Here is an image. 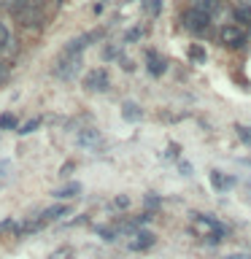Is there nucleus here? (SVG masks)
Wrapping results in <instances>:
<instances>
[{
	"label": "nucleus",
	"instance_id": "23",
	"mask_svg": "<svg viewBox=\"0 0 251 259\" xmlns=\"http://www.w3.org/2000/svg\"><path fill=\"white\" fill-rule=\"evenodd\" d=\"M19 3H22V0H0V6H3V8H8V11H16V8H19Z\"/></svg>",
	"mask_w": 251,
	"mask_h": 259
},
{
	"label": "nucleus",
	"instance_id": "15",
	"mask_svg": "<svg viewBox=\"0 0 251 259\" xmlns=\"http://www.w3.org/2000/svg\"><path fill=\"white\" fill-rule=\"evenodd\" d=\"M141 6H143V11H146V14L157 16V14H159V8H162V0H141Z\"/></svg>",
	"mask_w": 251,
	"mask_h": 259
},
{
	"label": "nucleus",
	"instance_id": "13",
	"mask_svg": "<svg viewBox=\"0 0 251 259\" xmlns=\"http://www.w3.org/2000/svg\"><path fill=\"white\" fill-rule=\"evenodd\" d=\"M121 116H124L127 121H141L143 111H141V105H138V103H124V105H121Z\"/></svg>",
	"mask_w": 251,
	"mask_h": 259
},
{
	"label": "nucleus",
	"instance_id": "1",
	"mask_svg": "<svg viewBox=\"0 0 251 259\" xmlns=\"http://www.w3.org/2000/svg\"><path fill=\"white\" fill-rule=\"evenodd\" d=\"M192 232L197 235V238H202V240H208V243H219L224 238V224H219L214 216H202V213H197L192 219Z\"/></svg>",
	"mask_w": 251,
	"mask_h": 259
},
{
	"label": "nucleus",
	"instance_id": "20",
	"mask_svg": "<svg viewBox=\"0 0 251 259\" xmlns=\"http://www.w3.org/2000/svg\"><path fill=\"white\" fill-rule=\"evenodd\" d=\"M8 44H11V32H8V27H6L3 22H0V52H3Z\"/></svg>",
	"mask_w": 251,
	"mask_h": 259
},
{
	"label": "nucleus",
	"instance_id": "11",
	"mask_svg": "<svg viewBox=\"0 0 251 259\" xmlns=\"http://www.w3.org/2000/svg\"><path fill=\"white\" fill-rule=\"evenodd\" d=\"M146 62H149V73H151V76H162V73H165V60H162L157 52L146 54Z\"/></svg>",
	"mask_w": 251,
	"mask_h": 259
},
{
	"label": "nucleus",
	"instance_id": "14",
	"mask_svg": "<svg viewBox=\"0 0 251 259\" xmlns=\"http://www.w3.org/2000/svg\"><path fill=\"white\" fill-rule=\"evenodd\" d=\"M194 11H200V14H214L216 11V8H219V0H194Z\"/></svg>",
	"mask_w": 251,
	"mask_h": 259
},
{
	"label": "nucleus",
	"instance_id": "22",
	"mask_svg": "<svg viewBox=\"0 0 251 259\" xmlns=\"http://www.w3.org/2000/svg\"><path fill=\"white\" fill-rule=\"evenodd\" d=\"M70 256H73V248L70 246H62V248H57L49 259H70Z\"/></svg>",
	"mask_w": 251,
	"mask_h": 259
},
{
	"label": "nucleus",
	"instance_id": "25",
	"mask_svg": "<svg viewBox=\"0 0 251 259\" xmlns=\"http://www.w3.org/2000/svg\"><path fill=\"white\" fill-rule=\"evenodd\" d=\"M8 76H11V73H8V65H3V62H0V84H6V81H8Z\"/></svg>",
	"mask_w": 251,
	"mask_h": 259
},
{
	"label": "nucleus",
	"instance_id": "26",
	"mask_svg": "<svg viewBox=\"0 0 251 259\" xmlns=\"http://www.w3.org/2000/svg\"><path fill=\"white\" fill-rule=\"evenodd\" d=\"M141 35H143V30H130V32H127V40H138Z\"/></svg>",
	"mask_w": 251,
	"mask_h": 259
},
{
	"label": "nucleus",
	"instance_id": "30",
	"mask_svg": "<svg viewBox=\"0 0 251 259\" xmlns=\"http://www.w3.org/2000/svg\"><path fill=\"white\" fill-rule=\"evenodd\" d=\"M70 170H73V165H70V162H68V165H62V170H60V173H62V176H68Z\"/></svg>",
	"mask_w": 251,
	"mask_h": 259
},
{
	"label": "nucleus",
	"instance_id": "16",
	"mask_svg": "<svg viewBox=\"0 0 251 259\" xmlns=\"http://www.w3.org/2000/svg\"><path fill=\"white\" fill-rule=\"evenodd\" d=\"M40 127V119L35 116V119H30V121H24V124L19 127V130H16V133H19V135H30V133H35V130Z\"/></svg>",
	"mask_w": 251,
	"mask_h": 259
},
{
	"label": "nucleus",
	"instance_id": "31",
	"mask_svg": "<svg viewBox=\"0 0 251 259\" xmlns=\"http://www.w3.org/2000/svg\"><path fill=\"white\" fill-rule=\"evenodd\" d=\"M246 192H248V197H251V181H248V186H246Z\"/></svg>",
	"mask_w": 251,
	"mask_h": 259
},
{
	"label": "nucleus",
	"instance_id": "4",
	"mask_svg": "<svg viewBox=\"0 0 251 259\" xmlns=\"http://www.w3.org/2000/svg\"><path fill=\"white\" fill-rule=\"evenodd\" d=\"M78 70H81V57H68V54H60V60H57V65H54L57 78H65V81L76 78V76H78Z\"/></svg>",
	"mask_w": 251,
	"mask_h": 259
},
{
	"label": "nucleus",
	"instance_id": "7",
	"mask_svg": "<svg viewBox=\"0 0 251 259\" xmlns=\"http://www.w3.org/2000/svg\"><path fill=\"white\" fill-rule=\"evenodd\" d=\"M76 141H78V146H84V149H89V151H100L103 149V135L97 133L95 127H84L76 135Z\"/></svg>",
	"mask_w": 251,
	"mask_h": 259
},
{
	"label": "nucleus",
	"instance_id": "19",
	"mask_svg": "<svg viewBox=\"0 0 251 259\" xmlns=\"http://www.w3.org/2000/svg\"><path fill=\"white\" fill-rule=\"evenodd\" d=\"M235 133H238V138L251 149V130H248V127H243V124H235Z\"/></svg>",
	"mask_w": 251,
	"mask_h": 259
},
{
	"label": "nucleus",
	"instance_id": "8",
	"mask_svg": "<svg viewBox=\"0 0 251 259\" xmlns=\"http://www.w3.org/2000/svg\"><path fill=\"white\" fill-rule=\"evenodd\" d=\"M154 246V235L151 232H135L133 240H130V248L133 251H146Z\"/></svg>",
	"mask_w": 251,
	"mask_h": 259
},
{
	"label": "nucleus",
	"instance_id": "21",
	"mask_svg": "<svg viewBox=\"0 0 251 259\" xmlns=\"http://www.w3.org/2000/svg\"><path fill=\"white\" fill-rule=\"evenodd\" d=\"M235 19H238V22H248V24H251V6L238 8V11H235Z\"/></svg>",
	"mask_w": 251,
	"mask_h": 259
},
{
	"label": "nucleus",
	"instance_id": "29",
	"mask_svg": "<svg viewBox=\"0 0 251 259\" xmlns=\"http://www.w3.org/2000/svg\"><path fill=\"white\" fill-rule=\"evenodd\" d=\"M224 259H251L248 254H230V256H224Z\"/></svg>",
	"mask_w": 251,
	"mask_h": 259
},
{
	"label": "nucleus",
	"instance_id": "24",
	"mask_svg": "<svg viewBox=\"0 0 251 259\" xmlns=\"http://www.w3.org/2000/svg\"><path fill=\"white\" fill-rule=\"evenodd\" d=\"M113 205H116V208H130V197H127V194H119V197L113 200Z\"/></svg>",
	"mask_w": 251,
	"mask_h": 259
},
{
	"label": "nucleus",
	"instance_id": "5",
	"mask_svg": "<svg viewBox=\"0 0 251 259\" xmlns=\"http://www.w3.org/2000/svg\"><path fill=\"white\" fill-rule=\"evenodd\" d=\"M181 24H184V27L189 30V32H205L208 24H211V16L194 11V8H189V11L181 14Z\"/></svg>",
	"mask_w": 251,
	"mask_h": 259
},
{
	"label": "nucleus",
	"instance_id": "10",
	"mask_svg": "<svg viewBox=\"0 0 251 259\" xmlns=\"http://www.w3.org/2000/svg\"><path fill=\"white\" fill-rule=\"evenodd\" d=\"M62 216H68V205H65V202H57V205L46 208L44 213H40L44 224H52V222H57V219H62Z\"/></svg>",
	"mask_w": 251,
	"mask_h": 259
},
{
	"label": "nucleus",
	"instance_id": "18",
	"mask_svg": "<svg viewBox=\"0 0 251 259\" xmlns=\"http://www.w3.org/2000/svg\"><path fill=\"white\" fill-rule=\"evenodd\" d=\"M0 130H16V116L14 113H3V116H0Z\"/></svg>",
	"mask_w": 251,
	"mask_h": 259
},
{
	"label": "nucleus",
	"instance_id": "9",
	"mask_svg": "<svg viewBox=\"0 0 251 259\" xmlns=\"http://www.w3.org/2000/svg\"><path fill=\"white\" fill-rule=\"evenodd\" d=\"M211 184H214L216 192H227L230 186H235L232 176H222V170H211Z\"/></svg>",
	"mask_w": 251,
	"mask_h": 259
},
{
	"label": "nucleus",
	"instance_id": "3",
	"mask_svg": "<svg viewBox=\"0 0 251 259\" xmlns=\"http://www.w3.org/2000/svg\"><path fill=\"white\" fill-rule=\"evenodd\" d=\"M108 87H111V78H108V70L105 68H95L84 76L87 92H108Z\"/></svg>",
	"mask_w": 251,
	"mask_h": 259
},
{
	"label": "nucleus",
	"instance_id": "32",
	"mask_svg": "<svg viewBox=\"0 0 251 259\" xmlns=\"http://www.w3.org/2000/svg\"><path fill=\"white\" fill-rule=\"evenodd\" d=\"M219 3H222V0H219Z\"/></svg>",
	"mask_w": 251,
	"mask_h": 259
},
{
	"label": "nucleus",
	"instance_id": "2",
	"mask_svg": "<svg viewBox=\"0 0 251 259\" xmlns=\"http://www.w3.org/2000/svg\"><path fill=\"white\" fill-rule=\"evenodd\" d=\"M44 14H46L44 0H22L19 8L14 11V16L19 19V24H24V27H38V24L44 22Z\"/></svg>",
	"mask_w": 251,
	"mask_h": 259
},
{
	"label": "nucleus",
	"instance_id": "27",
	"mask_svg": "<svg viewBox=\"0 0 251 259\" xmlns=\"http://www.w3.org/2000/svg\"><path fill=\"white\" fill-rule=\"evenodd\" d=\"M8 167H11V165H8V162H0V178H6V173H8Z\"/></svg>",
	"mask_w": 251,
	"mask_h": 259
},
{
	"label": "nucleus",
	"instance_id": "17",
	"mask_svg": "<svg viewBox=\"0 0 251 259\" xmlns=\"http://www.w3.org/2000/svg\"><path fill=\"white\" fill-rule=\"evenodd\" d=\"M189 57H192V62H200V65H205V49H202V46H197V44H194V46L189 49Z\"/></svg>",
	"mask_w": 251,
	"mask_h": 259
},
{
	"label": "nucleus",
	"instance_id": "12",
	"mask_svg": "<svg viewBox=\"0 0 251 259\" xmlns=\"http://www.w3.org/2000/svg\"><path fill=\"white\" fill-rule=\"evenodd\" d=\"M78 192H81V184H65L54 192V197L57 200H73V197H78Z\"/></svg>",
	"mask_w": 251,
	"mask_h": 259
},
{
	"label": "nucleus",
	"instance_id": "6",
	"mask_svg": "<svg viewBox=\"0 0 251 259\" xmlns=\"http://www.w3.org/2000/svg\"><path fill=\"white\" fill-rule=\"evenodd\" d=\"M219 40H222V46H227V49H240L246 44V32L240 27H235V24H224V27L219 30Z\"/></svg>",
	"mask_w": 251,
	"mask_h": 259
},
{
	"label": "nucleus",
	"instance_id": "28",
	"mask_svg": "<svg viewBox=\"0 0 251 259\" xmlns=\"http://www.w3.org/2000/svg\"><path fill=\"white\" fill-rule=\"evenodd\" d=\"M181 173H184V176L192 173V165H189V162H181Z\"/></svg>",
	"mask_w": 251,
	"mask_h": 259
}]
</instances>
